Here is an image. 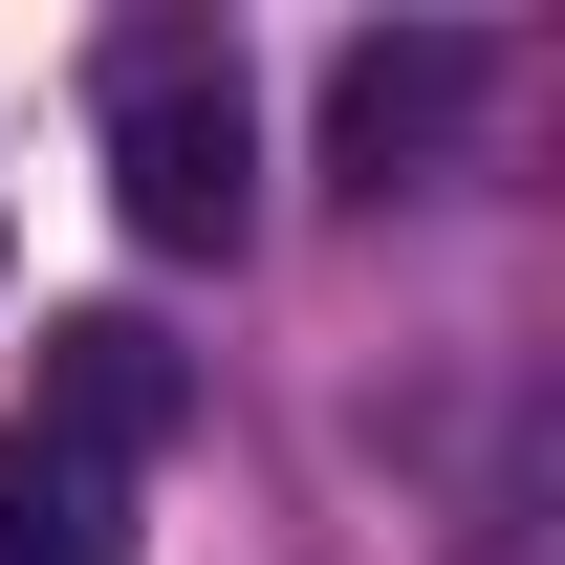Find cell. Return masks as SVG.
Returning a JSON list of instances; mask_svg holds the SVG:
<instances>
[{"instance_id":"cell-1","label":"cell","mask_w":565,"mask_h":565,"mask_svg":"<svg viewBox=\"0 0 565 565\" xmlns=\"http://www.w3.org/2000/svg\"><path fill=\"white\" fill-rule=\"evenodd\" d=\"M109 217H131L152 262H239L262 109H239V44H217V22H131V44H109Z\"/></svg>"},{"instance_id":"cell-4","label":"cell","mask_w":565,"mask_h":565,"mask_svg":"<svg viewBox=\"0 0 565 565\" xmlns=\"http://www.w3.org/2000/svg\"><path fill=\"white\" fill-rule=\"evenodd\" d=\"M0 565H131V479L66 435H0Z\"/></svg>"},{"instance_id":"cell-2","label":"cell","mask_w":565,"mask_h":565,"mask_svg":"<svg viewBox=\"0 0 565 565\" xmlns=\"http://www.w3.org/2000/svg\"><path fill=\"white\" fill-rule=\"evenodd\" d=\"M479 87H500V44H479V22H370L349 66H327V174H349V196L435 174V152L479 131Z\"/></svg>"},{"instance_id":"cell-3","label":"cell","mask_w":565,"mask_h":565,"mask_svg":"<svg viewBox=\"0 0 565 565\" xmlns=\"http://www.w3.org/2000/svg\"><path fill=\"white\" fill-rule=\"evenodd\" d=\"M174 414H196V349H174L152 305H66V327H44V414H22V435H66V457L131 479Z\"/></svg>"}]
</instances>
